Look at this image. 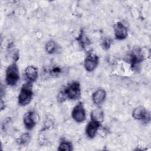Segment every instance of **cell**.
I'll return each instance as SVG.
<instances>
[{"label": "cell", "instance_id": "18", "mask_svg": "<svg viewBox=\"0 0 151 151\" xmlns=\"http://www.w3.org/2000/svg\"><path fill=\"white\" fill-rule=\"evenodd\" d=\"M111 40L110 38H106L102 42V47L104 50H108L110 47Z\"/></svg>", "mask_w": 151, "mask_h": 151}, {"label": "cell", "instance_id": "10", "mask_svg": "<svg viewBox=\"0 0 151 151\" xmlns=\"http://www.w3.org/2000/svg\"><path fill=\"white\" fill-rule=\"evenodd\" d=\"M143 60V56L139 50H135L130 54L131 66L133 70H137L140 63Z\"/></svg>", "mask_w": 151, "mask_h": 151}, {"label": "cell", "instance_id": "4", "mask_svg": "<svg viewBox=\"0 0 151 151\" xmlns=\"http://www.w3.org/2000/svg\"><path fill=\"white\" fill-rule=\"evenodd\" d=\"M133 117L137 120L147 123L150 120V113L142 106L136 107L132 112Z\"/></svg>", "mask_w": 151, "mask_h": 151}, {"label": "cell", "instance_id": "3", "mask_svg": "<svg viewBox=\"0 0 151 151\" xmlns=\"http://www.w3.org/2000/svg\"><path fill=\"white\" fill-rule=\"evenodd\" d=\"M19 80V73L17 64L14 63L10 64L6 70L5 81L10 86H15Z\"/></svg>", "mask_w": 151, "mask_h": 151}, {"label": "cell", "instance_id": "9", "mask_svg": "<svg viewBox=\"0 0 151 151\" xmlns=\"http://www.w3.org/2000/svg\"><path fill=\"white\" fill-rule=\"evenodd\" d=\"M100 122L93 120L88 122L86 128V133L88 138L92 139L95 137L100 126Z\"/></svg>", "mask_w": 151, "mask_h": 151}, {"label": "cell", "instance_id": "16", "mask_svg": "<svg viewBox=\"0 0 151 151\" xmlns=\"http://www.w3.org/2000/svg\"><path fill=\"white\" fill-rule=\"evenodd\" d=\"M31 140V136L28 133L22 134L18 139V143L21 145H25L28 144Z\"/></svg>", "mask_w": 151, "mask_h": 151}, {"label": "cell", "instance_id": "12", "mask_svg": "<svg viewBox=\"0 0 151 151\" xmlns=\"http://www.w3.org/2000/svg\"><path fill=\"white\" fill-rule=\"evenodd\" d=\"M106 97V91L103 89H99L93 94L92 100L94 104L96 105H99L104 101Z\"/></svg>", "mask_w": 151, "mask_h": 151}, {"label": "cell", "instance_id": "1", "mask_svg": "<svg viewBox=\"0 0 151 151\" xmlns=\"http://www.w3.org/2000/svg\"><path fill=\"white\" fill-rule=\"evenodd\" d=\"M81 87L78 82L74 81L68 85L64 90L61 92V94H59L58 99H61V101L65 99L70 100H77L80 97Z\"/></svg>", "mask_w": 151, "mask_h": 151}, {"label": "cell", "instance_id": "17", "mask_svg": "<svg viewBox=\"0 0 151 151\" xmlns=\"http://www.w3.org/2000/svg\"><path fill=\"white\" fill-rule=\"evenodd\" d=\"M71 150H72L71 143L69 142H66V141L62 142L60 144V145L58 147V150H60V151H63V150L70 151Z\"/></svg>", "mask_w": 151, "mask_h": 151}, {"label": "cell", "instance_id": "15", "mask_svg": "<svg viewBox=\"0 0 151 151\" xmlns=\"http://www.w3.org/2000/svg\"><path fill=\"white\" fill-rule=\"evenodd\" d=\"M77 40H78L79 43L80 44L81 46L84 48H86V47L90 44V40L86 36V35H84V34L83 31L81 32Z\"/></svg>", "mask_w": 151, "mask_h": 151}, {"label": "cell", "instance_id": "14", "mask_svg": "<svg viewBox=\"0 0 151 151\" xmlns=\"http://www.w3.org/2000/svg\"><path fill=\"white\" fill-rule=\"evenodd\" d=\"M45 50L49 54H53L57 51V44L55 41L50 40L48 41L45 44Z\"/></svg>", "mask_w": 151, "mask_h": 151}, {"label": "cell", "instance_id": "5", "mask_svg": "<svg viewBox=\"0 0 151 151\" xmlns=\"http://www.w3.org/2000/svg\"><path fill=\"white\" fill-rule=\"evenodd\" d=\"M71 116L73 119L78 123H81L86 120V111L81 102H79L74 107L71 112Z\"/></svg>", "mask_w": 151, "mask_h": 151}, {"label": "cell", "instance_id": "11", "mask_svg": "<svg viewBox=\"0 0 151 151\" xmlns=\"http://www.w3.org/2000/svg\"><path fill=\"white\" fill-rule=\"evenodd\" d=\"M25 75L29 82L35 81L38 78L37 68L33 65L28 66L25 70Z\"/></svg>", "mask_w": 151, "mask_h": 151}, {"label": "cell", "instance_id": "8", "mask_svg": "<svg viewBox=\"0 0 151 151\" xmlns=\"http://www.w3.org/2000/svg\"><path fill=\"white\" fill-rule=\"evenodd\" d=\"M114 35L116 39L122 40L125 39L127 36V28L121 22H117L114 25Z\"/></svg>", "mask_w": 151, "mask_h": 151}, {"label": "cell", "instance_id": "19", "mask_svg": "<svg viewBox=\"0 0 151 151\" xmlns=\"http://www.w3.org/2000/svg\"><path fill=\"white\" fill-rule=\"evenodd\" d=\"M61 73V69L59 67H54L52 70H50V74L51 75L57 76Z\"/></svg>", "mask_w": 151, "mask_h": 151}, {"label": "cell", "instance_id": "13", "mask_svg": "<svg viewBox=\"0 0 151 151\" xmlns=\"http://www.w3.org/2000/svg\"><path fill=\"white\" fill-rule=\"evenodd\" d=\"M91 120L101 123L104 119V114L103 111L100 109H96L93 110L91 113Z\"/></svg>", "mask_w": 151, "mask_h": 151}, {"label": "cell", "instance_id": "7", "mask_svg": "<svg viewBox=\"0 0 151 151\" xmlns=\"http://www.w3.org/2000/svg\"><path fill=\"white\" fill-rule=\"evenodd\" d=\"M23 122L25 128L28 130H32L37 123V116L34 111H29L24 116Z\"/></svg>", "mask_w": 151, "mask_h": 151}, {"label": "cell", "instance_id": "6", "mask_svg": "<svg viewBox=\"0 0 151 151\" xmlns=\"http://www.w3.org/2000/svg\"><path fill=\"white\" fill-rule=\"evenodd\" d=\"M99 63V57L94 52H89L84 60V65L85 69L89 72L93 71L97 66Z\"/></svg>", "mask_w": 151, "mask_h": 151}, {"label": "cell", "instance_id": "2", "mask_svg": "<svg viewBox=\"0 0 151 151\" xmlns=\"http://www.w3.org/2000/svg\"><path fill=\"white\" fill-rule=\"evenodd\" d=\"M33 97L32 86L31 82H28L22 85L18 97L19 105L25 106L28 104Z\"/></svg>", "mask_w": 151, "mask_h": 151}]
</instances>
